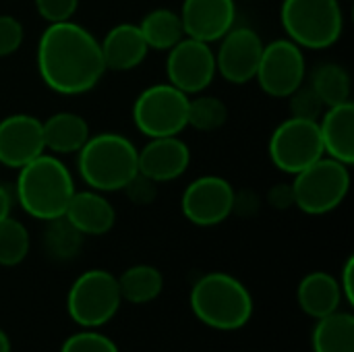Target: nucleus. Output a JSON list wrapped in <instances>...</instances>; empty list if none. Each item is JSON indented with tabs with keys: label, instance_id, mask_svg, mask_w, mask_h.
Returning a JSON list of instances; mask_svg holds the SVG:
<instances>
[{
	"label": "nucleus",
	"instance_id": "1",
	"mask_svg": "<svg viewBox=\"0 0 354 352\" xmlns=\"http://www.w3.org/2000/svg\"><path fill=\"white\" fill-rule=\"evenodd\" d=\"M35 62L44 85L60 95L87 93L106 73L100 39L73 19L48 23L37 41Z\"/></svg>",
	"mask_w": 354,
	"mask_h": 352
},
{
	"label": "nucleus",
	"instance_id": "2",
	"mask_svg": "<svg viewBox=\"0 0 354 352\" xmlns=\"http://www.w3.org/2000/svg\"><path fill=\"white\" fill-rule=\"evenodd\" d=\"M75 191L66 164L48 151L19 168L15 183V197L21 210L41 222L62 218Z\"/></svg>",
	"mask_w": 354,
	"mask_h": 352
},
{
	"label": "nucleus",
	"instance_id": "3",
	"mask_svg": "<svg viewBox=\"0 0 354 352\" xmlns=\"http://www.w3.org/2000/svg\"><path fill=\"white\" fill-rule=\"evenodd\" d=\"M139 149L120 133L89 135L77 151V170L89 189L100 193L122 191L124 185L139 172Z\"/></svg>",
	"mask_w": 354,
	"mask_h": 352
},
{
	"label": "nucleus",
	"instance_id": "4",
	"mask_svg": "<svg viewBox=\"0 0 354 352\" xmlns=\"http://www.w3.org/2000/svg\"><path fill=\"white\" fill-rule=\"evenodd\" d=\"M191 309L199 322L214 330L232 332L247 326L253 315V299L247 286L230 274L201 276L191 290Z\"/></svg>",
	"mask_w": 354,
	"mask_h": 352
},
{
	"label": "nucleus",
	"instance_id": "5",
	"mask_svg": "<svg viewBox=\"0 0 354 352\" xmlns=\"http://www.w3.org/2000/svg\"><path fill=\"white\" fill-rule=\"evenodd\" d=\"M280 23L303 50H326L342 37L344 12L340 0H282Z\"/></svg>",
	"mask_w": 354,
	"mask_h": 352
},
{
	"label": "nucleus",
	"instance_id": "6",
	"mask_svg": "<svg viewBox=\"0 0 354 352\" xmlns=\"http://www.w3.org/2000/svg\"><path fill=\"white\" fill-rule=\"evenodd\" d=\"M295 207L309 216H324L342 205L351 191V166L322 156L295 174Z\"/></svg>",
	"mask_w": 354,
	"mask_h": 352
},
{
	"label": "nucleus",
	"instance_id": "7",
	"mask_svg": "<svg viewBox=\"0 0 354 352\" xmlns=\"http://www.w3.org/2000/svg\"><path fill=\"white\" fill-rule=\"evenodd\" d=\"M189 98L174 85L156 83L145 87L133 104V124L147 139L180 135L187 124Z\"/></svg>",
	"mask_w": 354,
	"mask_h": 352
},
{
	"label": "nucleus",
	"instance_id": "8",
	"mask_svg": "<svg viewBox=\"0 0 354 352\" xmlns=\"http://www.w3.org/2000/svg\"><path fill=\"white\" fill-rule=\"evenodd\" d=\"M120 301L116 276L106 270H89L73 282L66 297V311L77 326L93 330L116 315Z\"/></svg>",
	"mask_w": 354,
	"mask_h": 352
},
{
	"label": "nucleus",
	"instance_id": "9",
	"mask_svg": "<svg viewBox=\"0 0 354 352\" xmlns=\"http://www.w3.org/2000/svg\"><path fill=\"white\" fill-rule=\"evenodd\" d=\"M268 154L272 164L284 174H297L319 160L324 143L317 120H305L288 116L270 135Z\"/></svg>",
	"mask_w": 354,
	"mask_h": 352
},
{
	"label": "nucleus",
	"instance_id": "10",
	"mask_svg": "<svg viewBox=\"0 0 354 352\" xmlns=\"http://www.w3.org/2000/svg\"><path fill=\"white\" fill-rule=\"evenodd\" d=\"M307 60L301 46L288 37L274 39L263 46L261 60L255 73V79L263 93L270 98L286 100L297 87L305 83Z\"/></svg>",
	"mask_w": 354,
	"mask_h": 352
},
{
	"label": "nucleus",
	"instance_id": "11",
	"mask_svg": "<svg viewBox=\"0 0 354 352\" xmlns=\"http://www.w3.org/2000/svg\"><path fill=\"white\" fill-rule=\"evenodd\" d=\"M216 75V56L209 44L185 35L168 50L166 77L168 83L183 93L197 95L205 91Z\"/></svg>",
	"mask_w": 354,
	"mask_h": 352
},
{
	"label": "nucleus",
	"instance_id": "12",
	"mask_svg": "<svg viewBox=\"0 0 354 352\" xmlns=\"http://www.w3.org/2000/svg\"><path fill=\"white\" fill-rule=\"evenodd\" d=\"M234 187L216 174H205L187 185L180 197L183 216L195 226H218L232 216Z\"/></svg>",
	"mask_w": 354,
	"mask_h": 352
},
{
	"label": "nucleus",
	"instance_id": "13",
	"mask_svg": "<svg viewBox=\"0 0 354 352\" xmlns=\"http://www.w3.org/2000/svg\"><path fill=\"white\" fill-rule=\"evenodd\" d=\"M263 46L266 44L255 29L247 25H234L226 35H222L220 48L214 52L216 73L232 85H245L253 81Z\"/></svg>",
	"mask_w": 354,
	"mask_h": 352
},
{
	"label": "nucleus",
	"instance_id": "14",
	"mask_svg": "<svg viewBox=\"0 0 354 352\" xmlns=\"http://www.w3.org/2000/svg\"><path fill=\"white\" fill-rule=\"evenodd\" d=\"M46 151L41 120L33 114H8L0 120V164L23 168Z\"/></svg>",
	"mask_w": 354,
	"mask_h": 352
},
{
	"label": "nucleus",
	"instance_id": "15",
	"mask_svg": "<svg viewBox=\"0 0 354 352\" xmlns=\"http://www.w3.org/2000/svg\"><path fill=\"white\" fill-rule=\"evenodd\" d=\"M187 37L212 44L220 41L234 27V0H183L178 10Z\"/></svg>",
	"mask_w": 354,
	"mask_h": 352
},
{
	"label": "nucleus",
	"instance_id": "16",
	"mask_svg": "<svg viewBox=\"0 0 354 352\" xmlns=\"http://www.w3.org/2000/svg\"><path fill=\"white\" fill-rule=\"evenodd\" d=\"M191 164V147L178 137H153L141 149L137 158L139 172L153 183H170L180 178Z\"/></svg>",
	"mask_w": 354,
	"mask_h": 352
},
{
	"label": "nucleus",
	"instance_id": "17",
	"mask_svg": "<svg viewBox=\"0 0 354 352\" xmlns=\"http://www.w3.org/2000/svg\"><path fill=\"white\" fill-rule=\"evenodd\" d=\"M100 50L106 71H114V73L137 68L149 54V46L137 23L114 25L104 35V39H100Z\"/></svg>",
	"mask_w": 354,
	"mask_h": 352
},
{
	"label": "nucleus",
	"instance_id": "18",
	"mask_svg": "<svg viewBox=\"0 0 354 352\" xmlns=\"http://www.w3.org/2000/svg\"><path fill=\"white\" fill-rule=\"evenodd\" d=\"M64 218L83 237H102L112 230L116 222V210L104 193L95 189H85L73 193Z\"/></svg>",
	"mask_w": 354,
	"mask_h": 352
},
{
	"label": "nucleus",
	"instance_id": "19",
	"mask_svg": "<svg viewBox=\"0 0 354 352\" xmlns=\"http://www.w3.org/2000/svg\"><path fill=\"white\" fill-rule=\"evenodd\" d=\"M324 154L346 164H354V104L344 102L324 110L317 120Z\"/></svg>",
	"mask_w": 354,
	"mask_h": 352
},
{
	"label": "nucleus",
	"instance_id": "20",
	"mask_svg": "<svg viewBox=\"0 0 354 352\" xmlns=\"http://www.w3.org/2000/svg\"><path fill=\"white\" fill-rule=\"evenodd\" d=\"M44 129V147L54 156H71L77 154L85 141L89 139V124L77 112H56L41 120Z\"/></svg>",
	"mask_w": 354,
	"mask_h": 352
},
{
	"label": "nucleus",
	"instance_id": "21",
	"mask_svg": "<svg viewBox=\"0 0 354 352\" xmlns=\"http://www.w3.org/2000/svg\"><path fill=\"white\" fill-rule=\"evenodd\" d=\"M297 299H299V307L307 315L322 319V317L338 311V307L342 303V290H340L338 280L332 274L311 272L301 280Z\"/></svg>",
	"mask_w": 354,
	"mask_h": 352
},
{
	"label": "nucleus",
	"instance_id": "22",
	"mask_svg": "<svg viewBox=\"0 0 354 352\" xmlns=\"http://www.w3.org/2000/svg\"><path fill=\"white\" fill-rule=\"evenodd\" d=\"M313 352H354V317L344 311H334L313 330Z\"/></svg>",
	"mask_w": 354,
	"mask_h": 352
},
{
	"label": "nucleus",
	"instance_id": "23",
	"mask_svg": "<svg viewBox=\"0 0 354 352\" xmlns=\"http://www.w3.org/2000/svg\"><path fill=\"white\" fill-rule=\"evenodd\" d=\"M137 25H139L149 50L168 52L174 44H178L185 37L180 15L170 8H153Z\"/></svg>",
	"mask_w": 354,
	"mask_h": 352
},
{
	"label": "nucleus",
	"instance_id": "24",
	"mask_svg": "<svg viewBox=\"0 0 354 352\" xmlns=\"http://www.w3.org/2000/svg\"><path fill=\"white\" fill-rule=\"evenodd\" d=\"M116 280H118L120 297L133 305H145V303L156 301L164 288L162 272L158 268L145 266V263L131 266Z\"/></svg>",
	"mask_w": 354,
	"mask_h": 352
},
{
	"label": "nucleus",
	"instance_id": "25",
	"mask_svg": "<svg viewBox=\"0 0 354 352\" xmlns=\"http://www.w3.org/2000/svg\"><path fill=\"white\" fill-rule=\"evenodd\" d=\"M309 85L322 98L326 108L351 102V91H353L351 73L342 64H338V62H324V64H319L311 73Z\"/></svg>",
	"mask_w": 354,
	"mask_h": 352
},
{
	"label": "nucleus",
	"instance_id": "26",
	"mask_svg": "<svg viewBox=\"0 0 354 352\" xmlns=\"http://www.w3.org/2000/svg\"><path fill=\"white\" fill-rule=\"evenodd\" d=\"M46 224H48L44 232L46 253L56 261H68L77 257L83 245V234L64 216L56 220H48Z\"/></svg>",
	"mask_w": 354,
	"mask_h": 352
},
{
	"label": "nucleus",
	"instance_id": "27",
	"mask_svg": "<svg viewBox=\"0 0 354 352\" xmlns=\"http://www.w3.org/2000/svg\"><path fill=\"white\" fill-rule=\"evenodd\" d=\"M228 120V106L216 95L197 93L193 100L189 98L187 124L201 133H214L222 129Z\"/></svg>",
	"mask_w": 354,
	"mask_h": 352
},
{
	"label": "nucleus",
	"instance_id": "28",
	"mask_svg": "<svg viewBox=\"0 0 354 352\" xmlns=\"http://www.w3.org/2000/svg\"><path fill=\"white\" fill-rule=\"evenodd\" d=\"M29 247H31V239L23 222L10 216L0 220V266L4 268L19 266L27 257Z\"/></svg>",
	"mask_w": 354,
	"mask_h": 352
},
{
	"label": "nucleus",
	"instance_id": "29",
	"mask_svg": "<svg viewBox=\"0 0 354 352\" xmlns=\"http://www.w3.org/2000/svg\"><path fill=\"white\" fill-rule=\"evenodd\" d=\"M286 100H288V106H290V116H295V118L319 120L322 114H324V110H326L322 98L307 83H303L301 87H297Z\"/></svg>",
	"mask_w": 354,
	"mask_h": 352
},
{
	"label": "nucleus",
	"instance_id": "30",
	"mask_svg": "<svg viewBox=\"0 0 354 352\" xmlns=\"http://www.w3.org/2000/svg\"><path fill=\"white\" fill-rule=\"evenodd\" d=\"M60 352H120L118 346L104 334L97 332H79L66 338Z\"/></svg>",
	"mask_w": 354,
	"mask_h": 352
},
{
	"label": "nucleus",
	"instance_id": "31",
	"mask_svg": "<svg viewBox=\"0 0 354 352\" xmlns=\"http://www.w3.org/2000/svg\"><path fill=\"white\" fill-rule=\"evenodd\" d=\"M25 37L21 21L12 15H0V58L15 54Z\"/></svg>",
	"mask_w": 354,
	"mask_h": 352
},
{
	"label": "nucleus",
	"instance_id": "32",
	"mask_svg": "<svg viewBox=\"0 0 354 352\" xmlns=\"http://www.w3.org/2000/svg\"><path fill=\"white\" fill-rule=\"evenodd\" d=\"M35 10L46 23L71 21L79 8V0H33Z\"/></svg>",
	"mask_w": 354,
	"mask_h": 352
},
{
	"label": "nucleus",
	"instance_id": "33",
	"mask_svg": "<svg viewBox=\"0 0 354 352\" xmlns=\"http://www.w3.org/2000/svg\"><path fill=\"white\" fill-rule=\"evenodd\" d=\"M124 195L129 197L131 203L135 205H149L156 201L158 197V183H153L151 178L143 176L141 172H137L127 185H124Z\"/></svg>",
	"mask_w": 354,
	"mask_h": 352
},
{
	"label": "nucleus",
	"instance_id": "34",
	"mask_svg": "<svg viewBox=\"0 0 354 352\" xmlns=\"http://www.w3.org/2000/svg\"><path fill=\"white\" fill-rule=\"evenodd\" d=\"M259 195L251 189H234V203H232V214H239L243 218H249L257 214L259 210Z\"/></svg>",
	"mask_w": 354,
	"mask_h": 352
},
{
	"label": "nucleus",
	"instance_id": "35",
	"mask_svg": "<svg viewBox=\"0 0 354 352\" xmlns=\"http://www.w3.org/2000/svg\"><path fill=\"white\" fill-rule=\"evenodd\" d=\"M268 203L276 210H288L295 207V191L292 183H278L268 193Z\"/></svg>",
	"mask_w": 354,
	"mask_h": 352
},
{
	"label": "nucleus",
	"instance_id": "36",
	"mask_svg": "<svg viewBox=\"0 0 354 352\" xmlns=\"http://www.w3.org/2000/svg\"><path fill=\"white\" fill-rule=\"evenodd\" d=\"M353 278H354V257H348L344 268H342V276H340V290H342V297L353 305L354 303V286H353Z\"/></svg>",
	"mask_w": 354,
	"mask_h": 352
},
{
	"label": "nucleus",
	"instance_id": "37",
	"mask_svg": "<svg viewBox=\"0 0 354 352\" xmlns=\"http://www.w3.org/2000/svg\"><path fill=\"white\" fill-rule=\"evenodd\" d=\"M10 207H12V195L4 185H0V220L10 216Z\"/></svg>",
	"mask_w": 354,
	"mask_h": 352
},
{
	"label": "nucleus",
	"instance_id": "38",
	"mask_svg": "<svg viewBox=\"0 0 354 352\" xmlns=\"http://www.w3.org/2000/svg\"><path fill=\"white\" fill-rule=\"evenodd\" d=\"M0 352H10V340L2 328H0Z\"/></svg>",
	"mask_w": 354,
	"mask_h": 352
}]
</instances>
